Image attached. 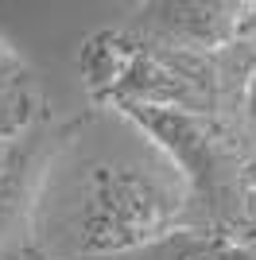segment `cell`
Here are the masks:
<instances>
[{
  "label": "cell",
  "instance_id": "6da1fadb",
  "mask_svg": "<svg viewBox=\"0 0 256 260\" xmlns=\"http://www.w3.org/2000/svg\"><path fill=\"white\" fill-rule=\"evenodd\" d=\"M179 198L136 163H97L78 186L74 237L85 252H128L159 237Z\"/></svg>",
  "mask_w": 256,
  "mask_h": 260
},
{
  "label": "cell",
  "instance_id": "7a4b0ae2",
  "mask_svg": "<svg viewBox=\"0 0 256 260\" xmlns=\"http://www.w3.org/2000/svg\"><path fill=\"white\" fill-rule=\"evenodd\" d=\"M233 8H221V4H167V8H155V27L167 31L171 39H182V43H213L221 39V27L233 16H225Z\"/></svg>",
  "mask_w": 256,
  "mask_h": 260
}]
</instances>
